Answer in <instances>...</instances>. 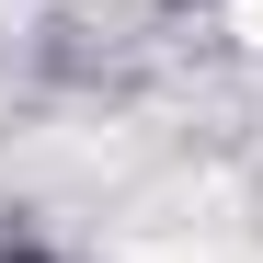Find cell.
Here are the masks:
<instances>
[{"label":"cell","instance_id":"1","mask_svg":"<svg viewBox=\"0 0 263 263\" xmlns=\"http://www.w3.org/2000/svg\"><path fill=\"white\" fill-rule=\"evenodd\" d=\"M0 263H46V252H0Z\"/></svg>","mask_w":263,"mask_h":263}]
</instances>
